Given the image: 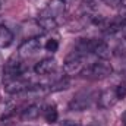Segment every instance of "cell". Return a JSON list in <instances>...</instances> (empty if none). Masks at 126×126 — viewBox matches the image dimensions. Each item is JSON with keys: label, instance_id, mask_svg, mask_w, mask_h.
Listing matches in <instances>:
<instances>
[{"label": "cell", "instance_id": "d6986e66", "mask_svg": "<svg viewBox=\"0 0 126 126\" xmlns=\"http://www.w3.org/2000/svg\"><path fill=\"white\" fill-rule=\"evenodd\" d=\"M60 126H79L78 122H73V120H64L60 123Z\"/></svg>", "mask_w": 126, "mask_h": 126}, {"label": "cell", "instance_id": "ffe728a7", "mask_svg": "<svg viewBox=\"0 0 126 126\" xmlns=\"http://www.w3.org/2000/svg\"><path fill=\"white\" fill-rule=\"evenodd\" d=\"M85 3H87L88 6H95V3H97V0H85Z\"/></svg>", "mask_w": 126, "mask_h": 126}, {"label": "cell", "instance_id": "ac0fdd59", "mask_svg": "<svg viewBox=\"0 0 126 126\" xmlns=\"http://www.w3.org/2000/svg\"><path fill=\"white\" fill-rule=\"evenodd\" d=\"M107 6H110V7H119L122 3H123V0H103Z\"/></svg>", "mask_w": 126, "mask_h": 126}, {"label": "cell", "instance_id": "6da1fadb", "mask_svg": "<svg viewBox=\"0 0 126 126\" xmlns=\"http://www.w3.org/2000/svg\"><path fill=\"white\" fill-rule=\"evenodd\" d=\"M110 53V48L106 41L97 38H82L76 43L73 48V54L85 56V54H97L98 57L104 59Z\"/></svg>", "mask_w": 126, "mask_h": 126}, {"label": "cell", "instance_id": "ba28073f", "mask_svg": "<svg viewBox=\"0 0 126 126\" xmlns=\"http://www.w3.org/2000/svg\"><path fill=\"white\" fill-rule=\"evenodd\" d=\"M31 85H28V82L22 78H18V79H12V81H7L4 82V90L6 93L9 94H24Z\"/></svg>", "mask_w": 126, "mask_h": 126}, {"label": "cell", "instance_id": "3957f363", "mask_svg": "<svg viewBox=\"0 0 126 126\" xmlns=\"http://www.w3.org/2000/svg\"><path fill=\"white\" fill-rule=\"evenodd\" d=\"M97 98H98V95L95 94L94 91H90V90L79 91L69 101V110L70 111H84V110L90 109L94 104V101Z\"/></svg>", "mask_w": 126, "mask_h": 126}, {"label": "cell", "instance_id": "8fae6325", "mask_svg": "<svg viewBox=\"0 0 126 126\" xmlns=\"http://www.w3.org/2000/svg\"><path fill=\"white\" fill-rule=\"evenodd\" d=\"M13 43V32L6 25H0V48H6Z\"/></svg>", "mask_w": 126, "mask_h": 126}, {"label": "cell", "instance_id": "7c38bea8", "mask_svg": "<svg viewBox=\"0 0 126 126\" xmlns=\"http://www.w3.org/2000/svg\"><path fill=\"white\" fill-rule=\"evenodd\" d=\"M43 116H44V119H46L47 123H54V122H57V119H59L57 107H56L54 104L46 106V107L43 109Z\"/></svg>", "mask_w": 126, "mask_h": 126}, {"label": "cell", "instance_id": "7402d4cb", "mask_svg": "<svg viewBox=\"0 0 126 126\" xmlns=\"http://www.w3.org/2000/svg\"><path fill=\"white\" fill-rule=\"evenodd\" d=\"M88 126H100V125H97V123H90Z\"/></svg>", "mask_w": 126, "mask_h": 126}, {"label": "cell", "instance_id": "e0dca14e", "mask_svg": "<svg viewBox=\"0 0 126 126\" xmlns=\"http://www.w3.org/2000/svg\"><path fill=\"white\" fill-rule=\"evenodd\" d=\"M46 48H47V51H51V53H54V51H57V48H59V43H57V40H47V43H46V46H44Z\"/></svg>", "mask_w": 126, "mask_h": 126}, {"label": "cell", "instance_id": "2e32d148", "mask_svg": "<svg viewBox=\"0 0 126 126\" xmlns=\"http://www.w3.org/2000/svg\"><path fill=\"white\" fill-rule=\"evenodd\" d=\"M114 93H116L117 100H123V98L126 97V82L120 84V85H117V87L114 88Z\"/></svg>", "mask_w": 126, "mask_h": 126}, {"label": "cell", "instance_id": "8992f818", "mask_svg": "<svg viewBox=\"0 0 126 126\" xmlns=\"http://www.w3.org/2000/svg\"><path fill=\"white\" fill-rule=\"evenodd\" d=\"M64 9H66V3H64L63 0H50V1L47 3V6L43 9V12L40 13V16L56 19L57 16L63 15Z\"/></svg>", "mask_w": 126, "mask_h": 126}, {"label": "cell", "instance_id": "4fadbf2b", "mask_svg": "<svg viewBox=\"0 0 126 126\" xmlns=\"http://www.w3.org/2000/svg\"><path fill=\"white\" fill-rule=\"evenodd\" d=\"M40 114H43V109H41L38 104H32V106H28V107L22 111V119H25V120H32V119H37Z\"/></svg>", "mask_w": 126, "mask_h": 126}, {"label": "cell", "instance_id": "52a82bcc", "mask_svg": "<svg viewBox=\"0 0 126 126\" xmlns=\"http://www.w3.org/2000/svg\"><path fill=\"white\" fill-rule=\"evenodd\" d=\"M41 48V41L40 38L34 37V38H28L27 41H24L19 47V56L25 57V56H31V54H35L38 50Z\"/></svg>", "mask_w": 126, "mask_h": 126}, {"label": "cell", "instance_id": "30bf717a", "mask_svg": "<svg viewBox=\"0 0 126 126\" xmlns=\"http://www.w3.org/2000/svg\"><path fill=\"white\" fill-rule=\"evenodd\" d=\"M116 101H117V97H116L114 90H106V91H103L101 94L98 95V98H97V103H98V106L101 109H109V107L114 106Z\"/></svg>", "mask_w": 126, "mask_h": 126}, {"label": "cell", "instance_id": "5bb4252c", "mask_svg": "<svg viewBox=\"0 0 126 126\" xmlns=\"http://www.w3.org/2000/svg\"><path fill=\"white\" fill-rule=\"evenodd\" d=\"M38 25L44 30V31H51L57 27V21L53 19V18H44V16H40L38 18Z\"/></svg>", "mask_w": 126, "mask_h": 126}, {"label": "cell", "instance_id": "5b68a950", "mask_svg": "<svg viewBox=\"0 0 126 126\" xmlns=\"http://www.w3.org/2000/svg\"><path fill=\"white\" fill-rule=\"evenodd\" d=\"M85 67V63H84V56H78V54H70L69 59L66 60L64 66H63V70L67 76H72V75H78L82 72V69Z\"/></svg>", "mask_w": 126, "mask_h": 126}, {"label": "cell", "instance_id": "9c48e42d", "mask_svg": "<svg viewBox=\"0 0 126 126\" xmlns=\"http://www.w3.org/2000/svg\"><path fill=\"white\" fill-rule=\"evenodd\" d=\"M56 67H57V62L53 57H46L34 66V70L37 75H48L53 70H56Z\"/></svg>", "mask_w": 126, "mask_h": 126}, {"label": "cell", "instance_id": "44dd1931", "mask_svg": "<svg viewBox=\"0 0 126 126\" xmlns=\"http://www.w3.org/2000/svg\"><path fill=\"white\" fill-rule=\"evenodd\" d=\"M122 125L123 126H126V111L122 114Z\"/></svg>", "mask_w": 126, "mask_h": 126}, {"label": "cell", "instance_id": "9a60e30c", "mask_svg": "<svg viewBox=\"0 0 126 126\" xmlns=\"http://www.w3.org/2000/svg\"><path fill=\"white\" fill-rule=\"evenodd\" d=\"M69 87V81L67 79H60L59 82H56L51 88H50V91L51 93H54V91H60V90H66Z\"/></svg>", "mask_w": 126, "mask_h": 126}, {"label": "cell", "instance_id": "277c9868", "mask_svg": "<svg viewBox=\"0 0 126 126\" xmlns=\"http://www.w3.org/2000/svg\"><path fill=\"white\" fill-rule=\"evenodd\" d=\"M24 70H25V66H24V63L21 60H18L15 57L9 59L4 63V67H3V79H4V82L22 78Z\"/></svg>", "mask_w": 126, "mask_h": 126}, {"label": "cell", "instance_id": "7a4b0ae2", "mask_svg": "<svg viewBox=\"0 0 126 126\" xmlns=\"http://www.w3.org/2000/svg\"><path fill=\"white\" fill-rule=\"evenodd\" d=\"M81 73L87 79L98 81V79H104V78L110 76L113 73V67L107 60H97V62L85 66Z\"/></svg>", "mask_w": 126, "mask_h": 126}]
</instances>
